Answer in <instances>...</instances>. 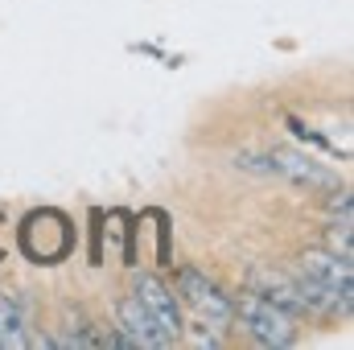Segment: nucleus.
Instances as JSON below:
<instances>
[{"label": "nucleus", "instance_id": "nucleus-1", "mask_svg": "<svg viewBox=\"0 0 354 350\" xmlns=\"http://www.w3.org/2000/svg\"><path fill=\"white\" fill-rule=\"evenodd\" d=\"M235 317L243 322V330H248L260 347H288V342L297 338V317H292V313H284L280 305L264 301L260 293L239 297Z\"/></svg>", "mask_w": 354, "mask_h": 350}, {"label": "nucleus", "instance_id": "nucleus-2", "mask_svg": "<svg viewBox=\"0 0 354 350\" xmlns=\"http://www.w3.org/2000/svg\"><path fill=\"white\" fill-rule=\"evenodd\" d=\"M177 293H181L185 305L198 309L210 326H227V322L235 317V301L223 297V293H218L202 272H194V268H181V272H177Z\"/></svg>", "mask_w": 354, "mask_h": 350}, {"label": "nucleus", "instance_id": "nucleus-3", "mask_svg": "<svg viewBox=\"0 0 354 350\" xmlns=\"http://www.w3.org/2000/svg\"><path fill=\"white\" fill-rule=\"evenodd\" d=\"M268 165H272V177H284L292 185H305V190H338V174H330L326 165H317L309 153H297V149L276 145L268 153Z\"/></svg>", "mask_w": 354, "mask_h": 350}, {"label": "nucleus", "instance_id": "nucleus-4", "mask_svg": "<svg viewBox=\"0 0 354 350\" xmlns=\"http://www.w3.org/2000/svg\"><path fill=\"white\" fill-rule=\"evenodd\" d=\"M120 330L132 338V347H153V350H161V347H169L174 338L161 330V322L140 305V297L132 293V297H124L120 301Z\"/></svg>", "mask_w": 354, "mask_h": 350}, {"label": "nucleus", "instance_id": "nucleus-5", "mask_svg": "<svg viewBox=\"0 0 354 350\" xmlns=\"http://www.w3.org/2000/svg\"><path fill=\"white\" fill-rule=\"evenodd\" d=\"M136 297H140V305L161 322V330L177 342V338H181V330H185V322H181V309H177L174 293H169L157 276H140V280H136Z\"/></svg>", "mask_w": 354, "mask_h": 350}, {"label": "nucleus", "instance_id": "nucleus-6", "mask_svg": "<svg viewBox=\"0 0 354 350\" xmlns=\"http://www.w3.org/2000/svg\"><path fill=\"white\" fill-rule=\"evenodd\" d=\"M301 272H305V276H313V280H322L326 288H334V293H342L346 301H354L351 260H342V256H334L330 248H326V252H305V256H301Z\"/></svg>", "mask_w": 354, "mask_h": 350}, {"label": "nucleus", "instance_id": "nucleus-7", "mask_svg": "<svg viewBox=\"0 0 354 350\" xmlns=\"http://www.w3.org/2000/svg\"><path fill=\"white\" fill-rule=\"evenodd\" d=\"M252 293H260L264 301L272 305H280L284 313H305L301 309V297H297V284H292V276L288 272H272V268H256L252 272Z\"/></svg>", "mask_w": 354, "mask_h": 350}, {"label": "nucleus", "instance_id": "nucleus-8", "mask_svg": "<svg viewBox=\"0 0 354 350\" xmlns=\"http://www.w3.org/2000/svg\"><path fill=\"white\" fill-rule=\"evenodd\" d=\"M0 347H29L25 313H21V301L12 293H0Z\"/></svg>", "mask_w": 354, "mask_h": 350}, {"label": "nucleus", "instance_id": "nucleus-9", "mask_svg": "<svg viewBox=\"0 0 354 350\" xmlns=\"http://www.w3.org/2000/svg\"><path fill=\"white\" fill-rule=\"evenodd\" d=\"M194 342H198V347H218V338H214L210 330H194Z\"/></svg>", "mask_w": 354, "mask_h": 350}]
</instances>
